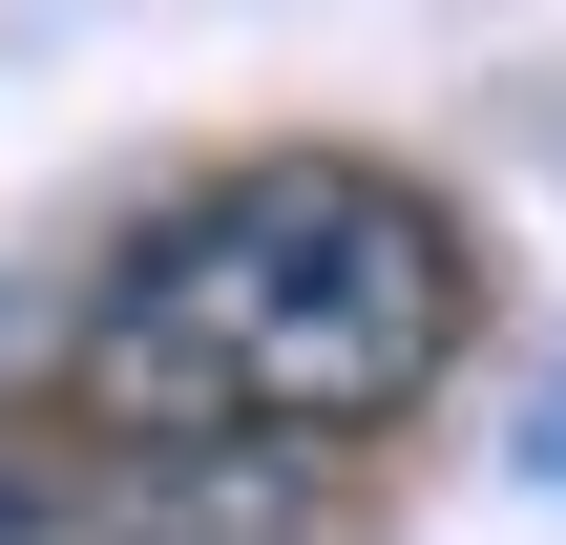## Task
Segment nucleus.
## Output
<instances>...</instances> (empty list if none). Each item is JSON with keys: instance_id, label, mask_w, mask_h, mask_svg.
Wrapping results in <instances>:
<instances>
[{"instance_id": "obj_1", "label": "nucleus", "mask_w": 566, "mask_h": 545, "mask_svg": "<svg viewBox=\"0 0 566 545\" xmlns=\"http://www.w3.org/2000/svg\"><path fill=\"white\" fill-rule=\"evenodd\" d=\"M462 315H483V252L420 168L252 147L126 231L105 315H84V420H105V462H315V441L420 420Z\"/></svg>"}, {"instance_id": "obj_2", "label": "nucleus", "mask_w": 566, "mask_h": 545, "mask_svg": "<svg viewBox=\"0 0 566 545\" xmlns=\"http://www.w3.org/2000/svg\"><path fill=\"white\" fill-rule=\"evenodd\" d=\"M0 545H105V483H84V462H21V441H0Z\"/></svg>"}, {"instance_id": "obj_3", "label": "nucleus", "mask_w": 566, "mask_h": 545, "mask_svg": "<svg viewBox=\"0 0 566 545\" xmlns=\"http://www.w3.org/2000/svg\"><path fill=\"white\" fill-rule=\"evenodd\" d=\"M525 462H546V483H566V378H546V420H525Z\"/></svg>"}]
</instances>
